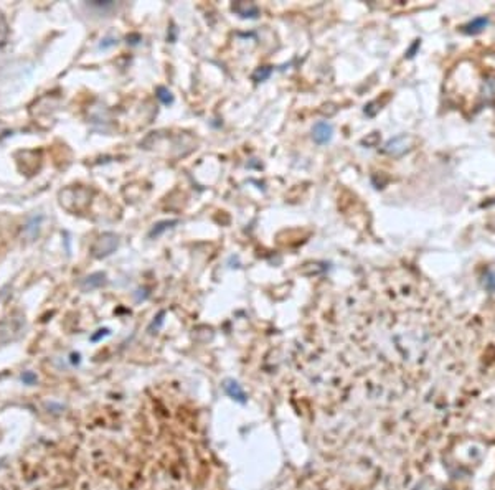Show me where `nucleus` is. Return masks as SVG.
Segmentation results:
<instances>
[{"label":"nucleus","instance_id":"obj_4","mask_svg":"<svg viewBox=\"0 0 495 490\" xmlns=\"http://www.w3.org/2000/svg\"><path fill=\"white\" fill-rule=\"evenodd\" d=\"M104 279H106V276L103 274V272H96V274H91L88 276L84 281H83V289H94V287H98V285H101L104 283Z\"/></svg>","mask_w":495,"mask_h":490},{"label":"nucleus","instance_id":"obj_9","mask_svg":"<svg viewBox=\"0 0 495 490\" xmlns=\"http://www.w3.org/2000/svg\"><path fill=\"white\" fill-rule=\"evenodd\" d=\"M157 98L160 99L163 104H170L172 101H174L170 91L167 89V88H162V86H160V88H157Z\"/></svg>","mask_w":495,"mask_h":490},{"label":"nucleus","instance_id":"obj_1","mask_svg":"<svg viewBox=\"0 0 495 490\" xmlns=\"http://www.w3.org/2000/svg\"><path fill=\"white\" fill-rule=\"evenodd\" d=\"M116 248H117V236L106 233L94 243L93 254L96 258H104V256H107V254H111Z\"/></svg>","mask_w":495,"mask_h":490},{"label":"nucleus","instance_id":"obj_3","mask_svg":"<svg viewBox=\"0 0 495 490\" xmlns=\"http://www.w3.org/2000/svg\"><path fill=\"white\" fill-rule=\"evenodd\" d=\"M233 12L243 18H256L260 15V8L253 2H236L233 5Z\"/></svg>","mask_w":495,"mask_h":490},{"label":"nucleus","instance_id":"obj_8","mask_svg":"<svg viewBox=\"0 0 495 490\" xmlns=\"http://www.w3.org/2000/svg\"><path fill=\"white\" fill-rule=\"evenodd\" d=\"M271 73H272V68H271V66L260 68V70H258V71L253 75V79H254V81H264V79L269 78Z\"/></svg>","mask_w":495,"mask_h":490},{"label":"nucleus","instance_id":"obj_5","mask_svg":"<svg viewBox=\"0 0 495 490\" xmlns=\"http://www.w3.org/2000/svg\"><path fill=\"white\" fill-rule=\"evenodd\" d=\"M487 25H489L487 18H475V20H472L470 24H467L464 26V31L466 33H479V31H482Z\"/></svg>","mask_w":495,"mask_h":490},{"label":"nucleus","instance_id":"obj_6","mask_svg":"<svg viewBox=\"0 0 495 490\" xmlns=\"http://www.w3.org/2000/svg\"><path fill=\"white\" fill-rule=\"evenodd\" d=\"M175 223H177L175 220L174 221H162V223H158L157 226H154V230L151 231V236H152V238H154V236H160L163 231L172 228V225H175Z\"/></svg>","mask_w":495,"mask_h":490},{"label":"nucleus","instance_id":"obj_2","mask_svg":"<svg viewBox=\"0 0 495 490\" xmlns=\"http://www.w3.org/2000/svg\"><path fill=\"white\" fill-rule=\"evenodd\" d=\"M332 134H334L332 126H330L329 122H325V121L317 122V124L314 126V129H312V139H314L317 144L330 142V139H332Z\"/></svg>","mask_w":495,"mask_h":490},{"label":"nucleus","instance_id":"obj_7","mask_svg":"<svg viewBox=\"0 0 495 490\" xmlns=\"http://www.w3.org/2000/svg\"><path fill=\"white\" fill-rule=\"evenodd\" d=\"M7 36H8V25H7V20L3 17V13L0 12V45H3L7 42Z\"/></svg>","mask_w":495,"mask_h":490},{"label":"nucleus","instance_id":"obj_10","mask_svg":"<svg viewBox=\"0 0 495 490\" xmlns=\"http://www.w3.org/2000/svg\"><path fill=\"white\" fill-rule=\"evenodd\" d=\"M485 285H487L490 290L495 289V272L492 271L487 272V276H485Z\"/></svg>","mask_w":495,"mask_h":490}]
</instances>
